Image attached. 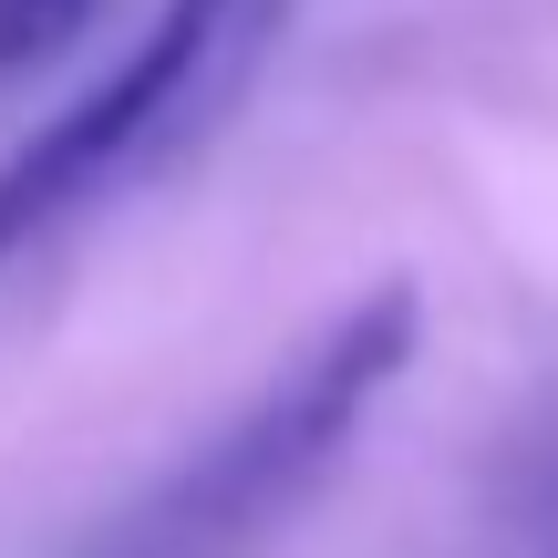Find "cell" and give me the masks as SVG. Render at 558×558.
<instances>
[{"mask_svg":"<svg viewBox=\"0 0 558 558\" xmlns=\"http://www.w3.org/2000/svg\"><path fill=\"white\" fill-rule=\"evenodd\" d=\"M414 341H424V290L373 279L300 341V362L269 393H248L186 465H166L135 507H114L83 538V558H248L279 518L320 497V476L352 456L373 403L403 383Z\"/></svg>","mask_w":558,"mask_h":558,"instance_id":"1","label":"cell"},{"mask_svg":"<svg viewBox=\"0 0 558 558\" xmlns=\"http://www.w3.org/2000/svg\"><path fill=\"white\" fill-rule=\"evenodd\" d=\"M279 21H290V0H166L135 52L0 166V259H21L62 218L104 207L177 145H197L218 104L248 83V62H269Z\"/></svg>","mask_w":558,"mask_h":558,"instance_id":"2","label":"cell"},{"mask_svg":"<svg viewBox=\"0 0 558 558\" xmlns=\"http://www.w3.org/2000/svg\"><path fill=\"white\" fill-rule=\"evenodd\" d=\"M94 11H104V0H0V83L41 73L52 52H73Z\"/></svg>","mask_w":558,"mask_h":558,"instance_id":"3","label":"cell"},{"mask_svg":"<svg viewBox=\"0 0 558 558\" xmlns=\"http://www.w3.org/2000/svg\"><path fill=\"white\" fill-rule=\"evenodd\" d=\"M507 507H518L527 538H558V435H538L518 456V476H507Z\"/></svg>","mask_w":558,"mask_h":558,"instance_id":"4","label":"cell"}]
</instances>
